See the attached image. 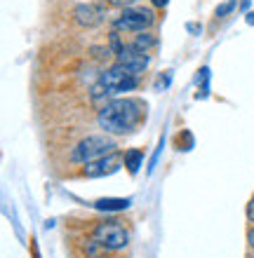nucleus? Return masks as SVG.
<instances>
[{
  "label": "nucleus",
  "mask_w": 254,
  "mask_h": 258,
  "mask_svg": "<svg viewBox=\"0 0 254 258\" xmlns=\"http://www.w3.org/2000/svg\"><path fill=\"white\" fill-rule=\"evenodd\" d=\"M146 117V103L134 96H123V99H111L99 108L96 122L99 127L111 136L130 134L134 127Z\"/></svg>",
  "instance_id": "nucleus-1"
},
{
  "label": "nucleus",
  "mask_w": 254,
  "mask_h": 258,
  "mask_svg": "<svg viewBox=\"0 0 254 258\" xmlns=\"http://www.w3.org/2000/svg\"><path fill=\"white\" fill-rule=\"evenodd\" d=\"M139 78L141 75L137 71H132V68L123 66V63H113L99 75L96 85L92 87V99L99 101V99H106V96H118L125 94V92H132L139 85Z\"/></svg>",
  "instance_id": "nucleus-2"
},
{
  "label": "nucleus",
  "mask_w": 254,
  "mask_h": 258,
  "mask_svg": "<svg viewBox=\"0 0 254 258\" xmlns=\"http://www.w3.org/2000/svg\"><path fill=\"white\" fill-rule=\"evenodd\" d=\"M116 153V141L109 139L106 134H92L85 136L83 141H78L71 150V162L76 164H89L94 160H101V157Z\"/></svg>",
  "instance_id": "nucleus-3"
},
{
  "label": "nucleus",
  "mask_w": 254,
  "mask_h": 258,
  "mask_svg": "<svg viewBox=\"0 0 254 258\" xmlns=\"http://www.w3.org/2000/svg\"><path fill=\"white\" fill-rule=\"evenodd\" d=\"M156 24V14H153L151 7H125L120 17L113 21L116 31H125V33H146L148 28Z\"/></svg>",
  "instance_id": "nucleus-4"
},
{
  "label": "nucleus",
  "mask_w": 254,
  "mask_h": 258,
  "mask_svg": "<svg viewBox=\"0 0 254 258\" xmlns=\"http://www.w3.org/2000/svg\"><path fill=\"white\" fill-rule=\"evenodd\" d=\"M92 239L106 249V251H123L130 244V232L118 221H104L92 230Z\"/></svg>",
  "instance_id": "nucleus-5"
},
{
  "label": "nucleus",
  "mask_w": 254,
  "mask_h": 258,
  "mask_svg": "<svg viewBox=\"0 0 254 258\" xmlns=\"http://www.w3.org/2000/svg\"><path fill=\"white\" fill-rule=\"evenodd\" d=\"M120 164H125V157L120 153H111V155L101 157V160H94V162L85 164V176L87 178H101V176H111L120 169Z\"/></svg>",
  "instance_id": "nucleus-6"
},
{
  "label": "nucleus",
  "mask_w": 254,
  "mask_h": 258,
  "mask_svg": "<svg viewBox=\"0 0 254 258\" xmlns=\"http://www.w3.org/2000/svg\"><path fill=\"white\" fill-rule=\"evenodd\" d=\"M73 19L85 28H94L106 19V7L101 3H83L73 10Z\"/></svg>",
  "instance_id": "nucleus-7"
},
{
  "label": "nucleus",
  "mask_w": 254,
  "mask_h": 258,
  "mask_svg": "<svg viewBox=\"0 0 254 258\" xmlns=\"http://www.w3.org/2000/svg\"><path fill=\"white\" fill-rule=\"evenodd\" d=\"M116 63H123V66L132 68V71H137V73L141 75L146 68H148V63H151V56H148V52H141V49H137L130 42V45H123V49L118 52Z\"/></svg>",
  "instance_id": "nucleus-8"
},
{
  "label": "nucleus",
  "mask_w": 254,
  "mask_h": 258,
  "mask_svg": "<svg viewBox=\"0 0 254 258\" xmlns=\"http://www.w3.org/2000/svg\"><path fill=\"white\" fill-rule=\"evenodd\" d=\"M132 204V200L127 197H101L94 202V209L99 211H125Z\"/></svg>",
  "instance_id": "nucleus-9"
},
{
  "label": "nucleus",
  "mask_w": 254,
  "mask_h": 258,
  "mask_svg": "<svg viewBox=\"0 0 254 258\" xmlns=\"http://www.w3.org/2000/svg\"><path fill=\"white\" fill-rule=\"evenodd\" d=\"M123 157H125V167H127L130 174H137L141 169V164H144V150H139V148L127 150Z\"/></svg>",
  "instance_id": "nucleus-10"
},
{
  "label": "nucleus",
  "mask_w": 254,
  "mask_h": 258,
  "mask_svg": "<svg viewBox=\"0 0 254 258\" xmlns=\"http://www.w3.org/2000/svg\"><path fill=\"white\" fill-rule=\"evenodd\" d=\"M210 94V68L198 71V99H205Z\"/></svg>",
  "instance_id": "nucleus-11"
},
{
  "label": "nucleus",
  "mask_w": 254,
  "mask_h": 258,
  "mask_svg": "<svg viewBox=\"0 0 254 258\" xmlns=\"http://www.w3.org/2000/svg\"><path fill=\"white\" fill-rule=\"evenodd\" d=\"M132 45H134L137 49H141V52H148V49H151L153 45H156V38H153V35L148 33V31H146V33L137 35V40L132 42Z\"/></svg>",
  "instance_id": "nucleus-12"
},
{
  "label": "nucleus",
  "mask_w": 254,
  "mask_h": 258,
  "mask_svg": "<svg viewBox=\"0 0 254 258\" xmlns=\"http://www.w3.org/2000/svg\"><path fill=\"white\" fill-rule=\"evenodd\" d=\"M170 80H172V71H165V78L160 75L158 80H156V92H160V89H165L167 85H170Z\"/></svg>",
  "instance_id": "nucleus-13"
},
{
  "label": "nucleus",
  "mask_w": 254,
  "mask_h": 258,
  "mask_svg": "<svg viewBox=\"0 0 254 258\" xmlns=\"http://www.w3.org/2000/svg\"><path fill=\"white\" fill-rule=\"evenodd\" d=\"M163 146H165V141H160V146L156 148V155L151 157V167H148V171H153L156 167H158V160H160V153H163Z\"/></svg>",
  "instance_id": "nucleus-14"
},
{
  "label": "nucleus",
  "mask_w": 254,
  "mask_h": 258,
  "mask_svg": "<svg viewBox=\"0 0 254 258\" xmlns=\"http://www.w3.org/2000/svg\"><path fill=\"white\" fill-rule=\"evenodd\" d=\"M233 7H235V0H228V3H224V5H221L219 10H217V17H224V14L231 12Z\"/></svg>",
  "instance_id": "nucleus-15"
},
{
  "label": "nucleus",
  "mask_w": 254,
  "mask_h": 258,
  "mask_svg": "<svg viewBox=\"0 0 254 258\" xmlns=\"http://www.w3.org/2000/svg\"><path fill=\"white\" fill-rule=\"evenodd\" d=\"M111 5H120V7H132L137 0H109Z\"/></svg>",
  "instance_id": "nucleus-16"
},
{
  "label": "nucleus",
  "mask_w": 254,
  "mask_h": 258,
  "mask_svg": "<svg viewBox=\"0 0 254 258\" xmlns=\"http://www.w3.org/2000/svg\"><path fill=\"white\" fill-rule=\"evenodd\" d=\"M247 218H249V221H252V223H254V197H252V200H249V204H247Z\"/></svg>",
  "instance_id": "nucleus-17"
},
{
  "label": "nucleus",
  "mask_w": 254,
  "mask_h": 258,
  "mask_svg": "<svg viewBox=\"0 0 254 258\" xmlns=\"http://www.w3.org/2000/svg\"><path fill=\"white\" fill-rule=\"evenodd\" d=\"M247 242H249V246H252V249H254V225H252V228H249V230H247Z\"/></svg>",
  "instance_id": "nucleus-18"
},
{
  "label": "nucleus",
  "mask_w": 254,
  "mask_h": 258,
  "mask_svg": "<svg viewBox=\"0 0 254 258\" xmlns=\"http://www.w3.org/2000/svg\"><path fill=\"white\" fill-rule=\"evenodd\" d=\"M170 0H153V5H158V7H165Z\"/></svg>",
  "instance_id": "nucleus-19"
},
{
  "label": "nucleus",
  "mask_w": 254,
  "mask_h": 258,
  "mask_svg": "<svg viewBox=\"0 0 254 258\" xmlns=\"http://www.w3.org/2000/svg\"><path fill=\"white\" fill-rule=\"evenodd\" d=\"M247 24H249V26H254V10L247 14Z\"/></svg>",
  "instance_id": "nucleus-20"
},
{
  "label": "nucleus",
  "mask_w": 254,
  "mask_h": 258,
  "mask_svg": "<svg viewBox=\"0 0 254 258\" xmlns=\"http://www.w3.org/2000/svg\"><path fill=\"white\" fill-rule=\"evenodd\" d=\"M116 258H120V256H116Z\"/></svg>",
  "instance_id": "nucleus-21"
}]
</instances>
